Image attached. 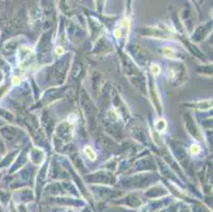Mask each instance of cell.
Here are the masks:
<instances>
[{
    "label": "cell",
    "instance_id": "1",
    "mask_svg": "<svg viewBox=\"0 0 213 212\" xmlns=\"http://www.w3.org/2000/svg\"><path fill=\"white\" fill-rule=\"evenodd\" d=\"M85 152H86V154L88 155V157H89L91 160H93V159H95V152L92 151V148H89V146H87L86 148H85Z\"/></svg>",
    "mask_w": 213,
    "mask_h": 212
},
{
    "label": "cell",
    "instance_id": "2",
    "mask_svg": "<svg viewBox=\"0 0 213 212\" xmlns=\"http://www.w3.org/2000/svg\"><path fill=\"white\" fill-rule=\"evenodd\" d=\"M197 152H199V146H198V145H193L192 146V153L195 154V153H197Z\"/></svg>",
    "mask_w": 213,
    "mask_h": 212
}]
</instances>
